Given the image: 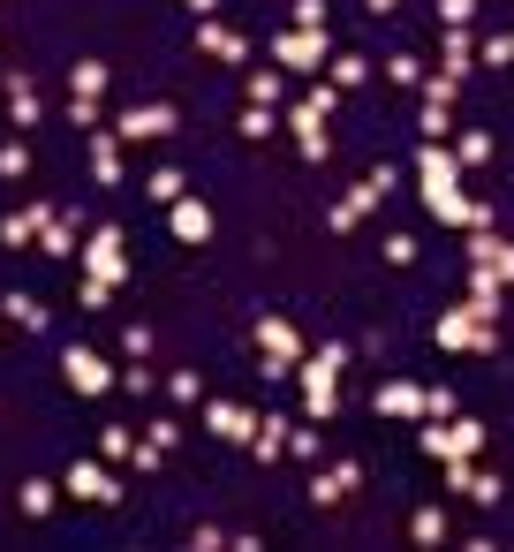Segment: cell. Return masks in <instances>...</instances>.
I'll list each match as a JSON object with an SVG mask.
<instances>
[{
  "label": "cell",
  "mask_w": 514,
  "mask_h": 552,
  "mask_svg": "<svg viewBox=\"0 0 514 552\" xmlns=\"http://www.w3.org/2000/svg\"><path fill=\"white\" fill-rule=\"evenodd\" d=\"M295 371H303V409H310V424H333V409H341V371H348V341H326L318 356L295 363Z\"/></svg>",
  "instance_id": "cell-1"
},
{
  "label": "cell",
  "mask_w": 514,
  "mask_h": 552,
  "mask_svg": "<svg viewBox=\"0 0 514 552\" xmlns=\"http://www.w3.org/2000/svg\"><path fill=\"white\" fill-rule=\"evenodd\" d=\"M431 341L454 348V356H492V348H499V326H492V318H477L469 303H454V311H439Z\"/></svg>",
  "instance_id": "cell-2"
},
{
  "label": "cell",
  "mask_w": 514,
  "mask_h": 552,
  "mask_svg": "<svg viewBox=\"0 0 514 552\" xmlns=\"http://www.w3.org/2000/svg\"><path fill=\"white\" fill-rule=\"evenodd\" d=\"M394 182H401V174H394V167H386V159H378V167H371V174H363L356 190H348V197H341V205H333V212H326V227H333V235H348V227H356V220H363V212H371V205H386V197H394Z\"/></svg>",
  "instance_id": "cell-3"
},
{
  "label": "cell",
  "mask_w": 514,
  "mask_h": 552,
  "mask_svg": "<svg viewBox=\"0 0 514 552\" xmlns=\"http://www.w3.org/2000/svg\"><path fill=\"white\" fill-rule=\"evenodd\" d=\"M265 53H273V69H288V76H310V69H326V61H333V53H326V31H295V23Z\"/></svg>",
  "instance_id": "cell-4"
},
{
  "label": "cell",
  "mask_w": 514,
  "mask_h": 552,
  "mask_svg": "<svg viewBox=\"0 0 514 552\" xmlns=\"http://www.w3.org/2000/svg\"><path fill=\"white\" fill-rule=\"evenodd\" d=\"M257 371H265V379H288L295 363H303V341H295V326L288 318H257Z\"/></svg>",
  "instance_id": "cell-5"
},
{
  "label": "cell",
  "mask_w": 514,
  "mask_h": 552,
  "mask_svg": "<svg viewBox=\"0 0 514 552\" xmlns=\"http://www.w3.org/2000/svg\"><path fill=\"white\" fill-rule=\"evenodd\" d=\"M114 137H121V144H159V137H174V106H167V99L121 106V114H114Z\"/></svg>",
  "instance_id": "cell-6"
},
{
  "label": "cell",
  "mask_w": 514,
  "mask_h": 552,
  "mask_svg": "<svg viewBox=\"0 0 514 552\" xmlns=\"http://www.w3.org/2000/svg\"><path fill=\"white\" fill-rule=\"evenodd\" d=\"M416 447H424L431 462H446V454H477V447H484V424H469V416H454V424H446V416H431L424 432H416Z\"/></svg>",
  "instance_id": "cell-7"
},
{
  "label": "cell",
  "mask_w": 514,
  "mask_h": 552,
  "mask_svg": "<svg viewBox=\"0 0 514 552\" xmlns=\"http://www.w3.org/2000/svg\"><path fill=\"white\" fill-rule=\"evenodd\" d=\"M121 242H129V235H121V227H91V242H84V250H76L91 280H121V273H129V250H121Z\"/></svg>",
  "instance_id": "cell-8"
},
{
  "label": "cell",
  "mask_w": 514,
  "mask_h": 552,
  "mask_svg": "<svg viewBox=\"0 0 514 552\" xmlns=\"http://www.w3.org/2000/svg\"><path fill=\"white\" fill-rule=\"evenodd\" d=\"M61 379H69L76 394H106V386H114V371H106L99 348H69V356H61Z\"/></svg>",
  "instance_id": "cell-9"
},
{
  "label": "cell",
  "mask_w": 514,
  "mask_h": 552,
  "mask_svg": "<svg viewBox=\"0 0 514 552\" xmlns=\"http://www.w3.org/2000/svg\"><path fill=\"white\" fill-rule=\"evenodd\" d=\"M469 265H484V273L507 288V280H514V242H499L492 227H469Z\"/></svg>",
  "instance_id": "cell-10"
},
{
  "label": "cell",
  "mask_w": 514,
  "mask_h": 552,
  "mask_svg": "<svg viewBox=\"0 0 514 552\" xmlns=\"http://www.w3.org/2000/svg\"><path fill=\"white\" fill-rule=\"evenodd\" d=\"M53 212H61V205H46V197L23 205V212H8V220H0V242H8V250H38V227H46Z\"/></svg>",
  "instance_id": "cell-11"
},
{
  "label": "cell",
  "mask_w": 514,
  "mask_h": 552,
  "mask_svg": "<svg viewBox=\"0 0 514 552\" xmlns=\"http://www.w3.org/2000/svg\"><path fill=\"white\" fill-rule=\"evenodd\" d=\"M61 484H69L76 500H91V507H114V500H121V484L106 477L99 462H69V477H61Z\"/></svg>",
  "instance_id": "cell-12"
},
{
  "label": "cell",
  "mask_w": 514,
  "mask_h": 552,
  "mask_svg": "<svg viewBox=\"0 0 514 552\" xmlns=\"http://www.w3.org/2000/svg\"><path fill=\"white\" fill-rule=\"evenodd\" d=\"M167 227H174V242H212V205H205V197H174Z\"/></svg>",
  "instance_id": "cell-13"
},
{
  "label": "cell",
  "mask_w": 514,
  "mask_h": 552,
  "mask_svg": "<svg viewBox=\"0 0 514 552\" xmlns=\"http://www.w3.org/2000/svg\"><path fill=\"white\" fill-rule=\"evenodd\" d=\"M205 432H212V439H235V447H242V439L257 432V416L242 409V401H205Z\"/></svg>",
  "instance_id": "cell-14"
},
{
  "label": "cell",
  "mask_w": 514,
  "mask_h": 552,
  "mask_svg": "<svg viewBox=\"0 0 514 552\" xmlns=\"http://www.w3.org/2000/svg\"><path fill=\"white\" fill-rule=\"evenodd\" d=\"M356 484H363V469H356V462H333L326 477H310V507H341Z\"/></svg>",
  "instance_id": "cell-15"
},
{
  "label": "cell",
  "mask_w": 514,
  "mask_h": 552,
  "mask_svg": "<svg viewBox=\"0 0 514 552\" xmlns=\"http://www.w3.org/2000/svg\"><path fill=\"white\" fill-rule=\"evenodd\" d=\"M197 53H212V61H250V38L205 16V23H197Z\"/></svg>",
  "instance_id": "cell-16"
},
{
  "label": "cell",
  "mask_w": 514,
  "mask_h": 552,
  "mask_svg": "<svg viewBox=\"0 0 514 552\" xmlns=\"http://www.w3.org/2000/svg\"><path fill=\"white\" fill-rule=\"evenodd\" d=\"M371 409L378 416H424V386H416V379H386L371 394Z\"/></svg>",
  "instance_id": "cell-17"
},
{
  "label": "cell",
  "mask_w": 514,
  "mask_h": 552,
  "mask_svg": "<svg viewBox=\"0 0 514 552\" xmlns=\"http://www.w3.org/2000/svg\"><path fill=\"white\" fill-rule=\"evenodd\" d=\"M91 174H99L106 190L121 182V137H114V129H91Z\"/></svg>",
  "instance_id": "cell-18"
},
{
  "label": "cell",
  "mask_w": 514,
  "mask_h": 552,
  "mask_svg": "<svg viewBox=\"0 0 514 552\" xmlns=\"http://www.w3.org/2000/svg\"><path fill=\"white\" fill-rule=\"evenodd\" d=\"M38 250H46V258H76V250H84V242H76V220H69V212H53V220L38 227Z\"/></svg>",
  "instance_id": "cell-19"
},
{
  "label": "cell",
  "mask_w": 514,
  "mask_h": 552,
  "mask_svg": "<svg viewBox=\"0 0 514 552\" xmlns=\"http://www.w3.org/2000/svg\"><path fill=\"white\" fill-rule=\"evenodd\" d=\"M144 197H152V205H174V197H189V174L182 167H152L144 174Z\"/></svg>",
  "instance_id": "cell-20"
},
{
  "label": "cell",
  "mask_w": 514,
  "mask_h": 552,
  "mask_svg": "<svg viewBox=\"0 0 514 552\" xmlns=\"http://www.w3.org/2000/svg\"><path fill=\"white\" fill-rule=\"evenodd\" d=\"M0 311L16 318L23 333H46V303H38V295H0Z\"/></svg>",
  "instance_id": "cell-21"
},
{
  "label": "cell",
  "mask_w": 514,
  "mask_h": 552,
  "mask_svg": "<svg viewBox=\"0 0 514 552\" xmlns=\"http://www.w3.org/2000/svg\"><path fill=\"white\" fill-rule=\"evenodd\" d=\"M69 91L76 99H99L106 91V61H69Z\"/></svg>",
  "instance_id": "cell-22"
},
{
  "label": "cell",
  "mask_w": 514,
  "mask_h": 552,
  "mask_svg": "<svg viewBox=\"0 0 514 552\" xmlns=\"http://www.w3.org/2000/svg\"><path fill=\"white\" fill-rule=\"evenodd\" d=\"M409 537H416V545H446V507H416Z\"/></svg>",
  "instance_id": "cell-23"
},
{
  "label": "cell",
  "mask_w": 514,
  "mask_h": 552,
  "mask_svg": "<svg viewBox=\"0 0 514 552\" xmlns=\"http://www.w3.org/2000/svg\"><path fill=\"white\" fill-rule=\"evenodd\" d=\"M469 61H477V38H469V23H454L446 31V76H462Z\"/></svg>",
  "instance_id": "cell-24"
},
{
  "label": "cell",
  "mask_w": 514,
  "mask_h": 552,
  "mask_svg": "<svg viewBox=\"0 0 514 552\" xmlns=\"http://www.w3.org/2000/svg\"><path fill=\"white\" fill-rule=\"evenodd\" d=\"M235 129H242V137H250V144H265V137H273V129H280V114H273V106H242V121H235Z\"/></svg>",
  "instance_id": "cell-25"
},
{
  "label": "cell",
  "mask_w": 514,
  "mask_h": 552,
  "mask_svg": "<svg viewBox=\"0 0 514 552\" xmlns=\"http://www.w3.org/2000/svg\"><path fill=\"white\" fill-rule=\"evenodd\" d=\"M326 69H333V91H356L363 76H371V61H363V53H333Z\"/></svg>",
  "instance_id": "cell-26"
},
{
  "label": "cell",
  "mask_w": 514,
  "mask_h": 552,
  "mask_svg": "<svg viewBox=\"0 0 514 552\" xmlns=\"http://www.w3.org/2000/svg\"><path fill=\"white\" fill-rule=\"evenodd\" d=\"M416 129H424V144H446V137H454V106H431V99H424Z\"/></svg>",
  "instance_id": "cell-27"
},
{
  "label": "cell",
  "mask_w": 514,
  "mask_h": 552,
  "mask_svg": "<svg viewBox=\"0 0 514 552\" xmlns=\"http://www.w3.org/2000/svg\"><path fill=\"white\" fill-rule=\"evenodd\" d=\"M280 91H288V69H250V99L257 106H280Z\"/></svg>",
  "instance_id": "cell-28"
},
{
  "label": "cell",
  "mask_w": 514,
  "mask_h": 552,
  "mask_svg": "<svg viewBox=\"0 0 514 552\" xmlns=\"http://www.w3.org/2000/svg\"><path fill=\"white\" fill-rule=\"evenodd\" d=\"M454 159H462V174L484 167V159H492V137H484V129H462V137H454Z\"/></svg>",
  "instance_id": "cell-29"
},
{
  "label": "cell",
  "mask_w": 514,
  "mask_h": 552,
  "mask_svg": "<svg viewBox=\"0 0 514 552\" xmlns=\"http://www.w3.org/2000/svg\"><path fill=\"white\" fill-rule=\"evenodd\" d=\"M0 174H8V182H23V174H31V144H23V137L0 144Z\"/></svg>",
  "instance_id": "cell-30"
},
{
  "label": "cell",
  "mask_w": 514,
  "mask_h": 552,
  "mask_svg": "<svg viewBox=\"0 0 514 552\" xmlns=\"http://www.w3.org/2000/svg\"><path fill=\"white\" fill-rule=\"evenodd\" d=\"M129 447H137L129 424H106V432H99V454H106V462H129Z\"/></svg>",
  "instance_id": "cell-31"
},
{
  "label": "cell",
  "mask_w": 514,
  "mask_h": 552,
  "mask_svg": "<svg viewBox=\"0 0 514 552\" xmlns=\"http://www.w3.org/2000/svg\"><path fill=\"white\" fill-rule=\"evenodd\" d=\"M386 76H394L401 91H409V84L424 91V61H416V53H394V61H386Z\"/></svg>",
  "instance_id": "cell-32"
},
{
  "label": "cell",
  "mask_w": 514,
  "mask_h": 552,
  "mask_svg": "<svg viewBox=\"0 0 514 552\" xmlns=\"http://www.w3.org/2000/svg\"><path fill=\"white\" fill-rule=\"evenodd\" d=\"M288 454L295 462H318V424H288Z\"/></svg>",
  "instance_id": "cell-33"
},
{
  "label": "cell",
  "mask_w": 514,
  "mask_h": 552,
  "mask_svg": "<svg viewBox=\"0 0 514 552\" xmlns=\"http://www.w3.org/2000/svg\"><path fill=\"white\" fill-rule=\"evenodd\" d=\"M288 23H295V31H326V0H295Z\"/></svg>",
  "instance_id": "cell-34"
},
{
  "label": "cell",
  "mask_w": 514,
  "mask_h": 552,
  "mask_svg": "<svg viewBox=\"0 0 514 552\" xmlns=\"http://www.w3.org/2000/svg\"><path fill=\"white\" fill-rule=\"evenodd\" d=\"M16 500H23V515H46V507H53V484H46V477H31Z\"/></svg>",
  "instance_id": "cell-35"
},
{
  "label": "cell",
  "mask_w": 514,
  "mask_h": 552,
  "mask_svg": "<svg viewBox=\"0 0 514 552\" xmlns=\"http://www.w3.org/2000/svg\"><path fill=\"white\" fill-rule=\"evenodd\" d=\"M454 91H462V76H446V69L424 76V99H431V106H454Z\"/></svg>",
  "instance_id": "cell-36"
},
{
  "label": "cell",
  "mask_w": 514,
  "mask_h": 552,
  "mask_svg": "<svg viewBox=\"0 0 514 552\" xmlns=\"http://www.w3.org/2000/svg\"><path fill=\"white\" fill-rule=\"evenodd\" d=\"M167 394H174V401H205V379H197V371H174Z\"/></svg>",
  "instance_id": "cell-37"
},
{
  "label": "cell",
  "mask_w": 514,
  "mask_h": 552,
  "mask_svg": "<svg viewBox=\"0 0 514 552\" xmlns=\"http://www.w3.org/2000/svg\"><path fill=\"white\" fill-rule=\"evenodd\" d=\"M144 439H152V447H174V439H182V424H174V416H152V424H144Z\"/></svg>",
  "instance_id": "cell-38"
},
{
  "label": "cell",
  "mask_w": 514,
  "mask_h": 552,
  "mask_svg": "<svg viewBox=\"0 0 514 552\" xmlns=\"http://www.w3.org/2000/svg\"><path fill=\"white\" fill-rule=\"evenodd\" d=\"M106 303H114V280H91L84 273V311H106Z\"/></svg>",
  "instance_id": "cell-39"
},
{
  "label": "cell",
  "mask_w": 514,
  "mask_h": 552,
  "mask_svg": "<svg viewBox=\"0 0 514 552\" xmlns=\"http://www.w3.org/2000/svg\"><path fill=\"white\" fill-rule=\"evenodd\" d=\"M499 492H507V484H499V477H484V469H477V484H469V500H477V507H499Z\"/></svg>",
  "instance_id": "cell-40"
},
{
  "label": "cell",
  "mask_w": 514,
  "mask_h": 552,
  "mask_svg": "<svg viewBox=\"0 0 514 552\" xmlns=\"http://www.w3.org/2000/svg\"><path fill=\"white\" fill-rule=\"evenodd\" d=\"M69 121H76V129H99V99H76V91H69Z\"/></svg>",
  "instance_id": "cell-41"
},
{
  "label": "cell",
  "mask_w": 514,
  "mask_h": 552,
  "mask_svg": "<svg viewBox=\"0 0 514 552\" xmlns=\"http://www.w3.org/2000/svg\"><path fill=\"white\" fill-rule=\"evenodd\" d=\"M386 265H416V235H386Z\"/></svg>",
  "instance_id": "cell-42"
},
{
  "label": "cell",
  "mask_w": 514,
  "mask_h": 552,
  "mask_svg": "<svg viewBox=\"0 0 514 552\" xmlns=\"http://www.w3.org/2000/svg\"><path fill=\"white\" fill-rule=\"evenodd\" d=\"M424 416H454V386H424Z\"/></svg>",
  "instance_id": "cell-43"
},
{
  "label": "cell",
  "mask_w": 514,
  "mask_h": 552,
  "mask_svg": "<svg viewBox=\"0 0 514 552\" xmlns=\"http://www.w3.org/2000/svg\"><path fill=\"white\" fill-rule=\"evenodd\" d=\"M121 356H152V326H129V333H121Z\"/></svg>",
  "instance_id": "cell-44"
},
{
  "label": "cell",
  "mask_w": 514,
  "mask_h": 552,
  "mask_svg": "<svg viewBox=\"0 0 514 552\" xmlns=\"http://www.w3.org/2000/svg\"><path fill=\"white\" fill-rule=\"evenodd\" d=\"M197 552H227V530H212V522H197V537H189Z\"/></svg>",
  "instance_id": "cell-45"
},
{
  "label": "cell",
  "mask_w": 514,
  "mask_h": 552,
  "mask_svg": "<svg viewBox=\"0 0 514 552\" xmlns=\"http://www.w3.org/2000/svg\"><path fill=\"white\" fill-rule=\"evenodd\" d=\"M439 16H446V31H454V23H469V16H477V0H439Z\"/></svg>",
  "instance_id": "cell-46"
},
{
  "label": "cell",
  "mask_w": 514,
  "mask_h": 552,
  "mask_svg": "<svg viewBox=\"0 0 514 552\" xmlns=\"http://www.w3.org/2000/svg\"><path fill=\"white\" fill-rule=\"evenodd\" d=\"M363 8H371V16H394V0H363Z\"/></svg>",
  "instance_id": "cell-47"
}]
</instances>
